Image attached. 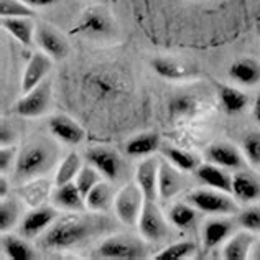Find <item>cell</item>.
Returning a JSON list of instances; mask_svg holds the SVG:
<instances>
[{
	"label": "cell",
	"mask_w": 260,
	"mask_h": 260,
	"mask_svg": "<svg viewBox=\"0 0 260 260\" xmlns=\"http://www.w3.org/2000/svg\"><path fill=\"white\" fill-rule=\"evenodd\" d=\"M37 43L42 48V51L46 53L53 59H63L68 54V42L59 31H56L53 26L42 23L37 26Z\"/></svg>",
	"instance_id": "11"
},
{
	"label": "cell",
	"mask_w": 260,
	"mask_h": 260,
	"mask_svg": "<svg viewBox=\"0 0 260 260\" xmlns=\"http://www.w3.org/2000/svg\"><path fill=\"white\" fill-rule=\"evenodd\" d=\"M255 239L252 236L250 231H241L232 234L224 244L222 257L225 260H245L250 257L252 245H254Z\"/></svg>",
	"instance_id": "18"
},
{
	"label": "cell",
	"mask_w": 260,
	"mask_h": 260,
	"mask_svg": "<svg viewBox=\"0 0 260 260\" xmlns=\"http://www.w3.org/2000/svg\"><path fill=\"white\" fill-rule=\"evenodd\" d=\"M4 252L13 260H31L35 258V252L26 244L23 239L15 236H4L2 237Z\"/></svg>",
	"instance_id": "29"
},
{
	"label": "cell",
	"mask_w": 260,
	"mask_h": 260,
	"mask_svg": "<svg viewBox=\"0 0 260 260\" xmlns=\"http://www.w3.org/2000/svg\"><path fill=\"white\" fill-rule=\"evenodd\" d=\"M252 260H260V241H255L254 245H252V250H250V257Z\"/></svg>",
	"instance_id": "43"
},
{
	"label": "cell",
	"mask_w": 260,
	"mask_h": 260,
	"mask_svg": "<svg viewBox=\"0 0 260 260\" xmlns=\"http://www.w3.org/2000/svg\"><path fill=\"white\" fill-rule=\"evenodd\" d=\"M48 124H50L51 134L68 145H78L84 139V130L68 115H54Z\"/></svg>",
	"instance_id": "16"
},
{
	"label": "cell",
	"mask_w": 260,
	"mask_h": 260,
	"mask_svg": "<svg viewBox=\"0 0 260 260\" xmlns=\"http://www.w3.org/2000/svg\"><path fill=\"white\" fill-rule=\"evenodd\" d=\"M242 153L252 167H260V132H249L244 137Z\"/></svg>",
	"instance_id": "35"
},
{
	"label": "cell",
	"mask_w": 260,
	"mask_h": 260,
	"mask_svg": "<svg viewBox=\"0 0 260 260\" xmlns=\"http://www.w3.org/2000/svg\"><path fill=\"white\" fill-rule=\"evenodd\" d=\"M74 31L89 38H104L112 31V22L104 10L92 7L83 13Z\"/></svg>",
	"instance_id": "8"
},
{
	"label": "cell",
	"mask_w": 260,
	"mask_h": 260,
	"mask_svg": "<svg viewBox=\"0 0 260 260\" xmlns=\"http://www.w3.org/2000/svg\"><path fill=\"white\" fill-rule=\"evenodd\" d=\"M152 66L158 76L165 79H186L196 74V68L184 61H178L173 58H155Z\"/></svg>",
	"instance_id": "20"
},
{
	"label": "cell",
	"mask_w": 260,
	"mask_h": 260,
	"mask_svg": "<svg viewBox=\"0 0 260 260\" xmlns=\"http://www.w3.org/2000/svg\"><path fill=\"white\" fill-rule=\"evenodd\" d=\"M232 194L237 201L254 203L260 200V180L247 172H237L232 176Z\"/></svg>",
	"instance_id": "17"
},
{
	"label": "cell",
	"mask_w": 260,
	"mask_h": 260,
	"mask_svg": "<svg viewBox=\"0 0 260 260\" xmlns=\"http://www.w3.org/2000/svg\"><path fill=\"white\" fill-rule=\"evenodd\" d=\"M54 203H56V206L66 211H81L86 206L84 196L81 194V191L74 181L58 186L56 193H54Z\"/></svg>",
	"instance_id": "25"
},
{
	"label": "cell",
	"mask_w": 260,
	"mask_h": 260,
	"mask_svg": "<svg viewBox=\"0 0 260 260\" xmlns=\"http://www.w3.org/2000/svg\"><path fill=\"white\" fill-rule=\"evenodd\" d=\"M219 98H221V104L225 112L229 114L242 112L249 104L247 95L232 86H219Z\"/></svg>",
	"instance_id": "27"
},
{
	"label": "cell",
	"mask_w": 260,
	"mask_h": 260,
	"mask_svg": "<svg viewBox=\"0 0 260 260\" xmlns=\"http://www.w3.org/2000/svg\"><path fill=\"white\" fill-rule=\"evenodd\" d=\"M86 201V208L89 211H94V213H101V211H106L111 203H114V196H112V189L107 183L99 181L95 186L89 191L87 196L84 198Z\"/></svg>",
	"instance_id": "26"
},
{
	"label": "cell",
	"mask_w": 260,
	"mask_h": 260,
	"mask_svg": "<svg viewBox=\"0 0 260 260\" xmlns=\"http://www.w3.org/2000/svg\"><path fill=\"white\" fill-rule=\"evenodd\" d=\"M94 229L92 222L79 213H70L64 216H58L50 228H48L40 245L46 250H64L73 245L86 241Z\"/></svg>",
	"instance_id": "1"
},
{
	"label": "cell",
	"mask_w": 260,
	"mask_h": 260,
	"mask_svg": "<svg viewBox=\"0 0 260 260\" xmlns=\"http://www.w3.org/2000/svg\"><path fill=\"white\" fill-rule=\"evenodd\" d=\"M196 221V208L193 204L178 203L170 209V222H172L176 229H189Z\"/></svg>",
	"instance_id": "30"
},
{
	"label": "cell",
	"mask_w": 260,
	"mask_h": 260,
	"mask_svg": "<svg viewBox=\"0 0 260 260\" xmlns=\"http://www.w3.org/2000/svg\"><path fill=\"white\" fill-rule=\"evenodd\" d=\"M13 160H15V150L12 147H2V150H0V172L5 173L10 168Z\"/></svg>",
	"instance_id": "41"
},
{
	"label": "cell",
	"mask_w": 260,
	"mask_h": 260,
	"mask_svg": "<svg viewBox=\"0 0 260 260\" xmlns=\"http://www.w3.org/2000/svg\"><path fill=\"white\" fill-rule=\"evenodd\" d=\"M196 252V245L189 241H181V242H175L168 247L163 249L160 254L155 255V260H180V258H186L189 255H193Z\"/></svg>",
	"instance_id": "34"
},
{
	"label": "cell",
	"mask_w": 260,
	"mask_h": 260,
	"mask_svg": "<svg viewBox=\"0 0 260 260\" xmlns=\"http://www.w3.org/2000/svg\"><path fill=\"white\" fill-rule=\"evenodd\" d=\"M183 186V180L173 163H167L160 160V172H158V196L161 200L173 198Z\"/></svg>",
	"instance_id": "21"
},
{
	"label": "cell",
	"mask_w": 260,
	"mask_h": 260,
	"mask_svg": "<svg viewBox=\"0 0 260 260\" xmlns=\"http://www.w3.org/2000/svg\"><path fill=\"white\" fill-rule=\"evenodd\" d=\"M254 114H255L257 122L260 124V94L257 95V99H255V104H254Z\"/></svg>",
	"instance_id": "44"
},
{
	"label": "cell",
	"mask_w": 260,
	"mask_h": 260,
	"mask_svg": "<svg viewBox=\"0 0 260 260\" xmlns=\"http://www.w3.org/2000/svg\"><path fill=\"white\" fill-rule=\"evenodd\" d=\"M51 193V183L45 178H31L22 188H20V196L22 200L31 208H38L48 200Z\"/></svg>",
	"instance_id": "24"
},
{
	"label": "cell",
	"mask_w": 260,
	"mask_h": 260,
	"mask_svg": "<svg viewBox=\"0 0 260 260\" xmlns=\"http://www.w3.org/2000/svg\"><path fill=\"white\" fill-rule=\"evenodd\" d=\"M51 102V83L43 81L28 91L17 104V114L22 117H40Z\"/></svg>",
	"instance_id": "7"
},
{
	"label": "cell",
	"mask_w": 260,
	"mask_h": 260,
	"mask_svg": "<svg viewBox=\"0 0 260 260\" xmlns=\"http://www.w3.org/2000/svg\"><path fill=\"white\" fill-rule=\"evenodd\" d=\"M229 76L242 86H255L260 83V63L250 58L237 59L229 68Z\"/></svg>",
	"instance_id": "23"
},
{
	"label": "cell",
	"mask_w": 260,
	"mask_h": 260,
	"mask_svg": "<svg viewBox=\"0 0 260 260\" xmlns=\"http://www.w3.org/2000/svg\"><path fill=\"white\" fill-rule=\"evenodd\" d=\"M160 145V139L156 134H143L132 139L127 143V153L132 156H143L153 153Z\"/></svg>",
	"instance_id": "31"
},
{
	"label": "cell",
	"mask_w": 260,
	"mask_h": 260,
	"mask_svg": "<svg viewBox=\"0 0 260 260\" xmlns=\"http://www.w3.org/2000/svg\"><path fill=\"white\" fill-rule=\"evenodd\" d=\"M81 168H83V165H81V156L78 153L71 152L63 161H61L56 176H54V184H56V186H63L66 183L74 181L78 173L81 172Z\"/></svg>",
	"instance_id": "28"
},
{
	"label": "cell",
	"mask_w": 260,
	"mask_h": 260,
	"mask_svg": "<svg viewBox=\"0 0 260 260\" xmlns=\"http://www.w3.org/2000/svg\"><path fill=\"white\" fill-rule=\"evenodd\" d=\"M86 81H89L92 91L99 95H109L115 91V81L109 74H91L89 78H86Z\"/></svg>",
	"instance_id": "39"
},
{
	"label": "cell",
	"mask_w": 260,
	"mask_h": 260,
	"mask_svg": "<svg viewBox=\"0 0 260 260\" xmlns=\"http://www.w3.org/2000/svg\"><path fill=\"white\" fill-rule=\"evenodd\" d=\"M196 175L208 186L232 194V176L225 172V168L214 163H204L196 168Z\"/></svg>",
	"instance_id": "19"
},
{
	"label": "cell",
	"mask_w": 260,
	"mask_h": 260,
	"mask_svg": "<svg viewBox=\"0 0 260 260\" xmlns=\"http://www.w3.org/2000/svg\"><path fill=\"white\" fill-rule=\"evenodd\" d=\"M165 155L170 160V163H173V165L178 170H181V172H193V170L200 167L198 156L193 155L191 152H186V150L168 147V148H165Z\"/></svg>",
	"instance_id": "32"
},
{
	"label": "cell",
	"mask_w": 260,
	"mask_h": 260,
	"mask_svg": "<svg viewBox=\"0 0 260 260\" xmlns=\"http://www.w3.org/2000/svg\"><path fill=\"white\" fill-rule=\"evenodd\" d=\"M26 5H30L31 9H37V7H46V5H53L56 0H22Z\"/></svg>",
	"instance_id": "42"
},
{
	"label": "cell",
	"mask_w": 260,
	"mask_h": 260,
	"mask_svg": "<svg viewBox=\"0 0 260 260\" xmlns=\"http://www.w3.org/2000/svg\"><path fill=\"white\" fill-rule=\"evenodd\" d=\"M98 252L104 258L137 260L145 255V247L132 236H112L99 245Z\"/></svg>",
	"instance_id": "5"
},
{
	"label": "cell",
	"mask_w": 260,
	"mask_h": 260,
	"mask_svg": "<svg viewBox=\"0 0 260 260\" xmlns=\"http://www.w3.org/2000/svg\"><path fill=\"white\" fill-rule=\"evenodd\" d=\"M2 26L5 31L25 46H30L33 43V38L37 35V26L33 23L31 17H9L2 18Z\"/></svg>",
	"instance_id": "22"
},
{
	"label": "cell",
	"mask_w": 260,
	"mask_h": 260,
	"mask_svg": "<svg viewBox=\"0 0 260 260\" xmlns=\"http://www.w3.org/2000/svg\"><path fill=\"white\" fill-rule=\"evenodd\" d=\"M51 59L46 53L38 51L35 54H31L30 61L26 63L25 73H23V79H22V91L26 94L31 91L33 87H37L40 83H43L45 76L51 70Z\"/></svg>",
	"instance_id": "13"
},
{
	"label": "cell",
	"mask_w": 260,
	"mask_h": 260,
	"mask_svg": "<svg viewBox=\"0 0 260 260\" xmlns=\"http://www.w3.org/2000/svg\"><path fill=\"white\" fill-rule=\"evenodd\" d=\"M143 203H145V196H143L140 186L137 181H130L117 191L112 204L115 214L122 222L125 225H135L139 222Z\"/></svg>",
	"instance_id": "4"
},
{
	"label": "cell",
	"mask_w": 260,
	"mask_h": 260,
	"mask_svg": "<svg viewBox=\"0 0 260 260\" xmlns=\"http://www.w3.org/2000/svg\"><path fill=\"white\" fill-rule=\"evenodd\" d=\"M101 176L102 175L98 172V170H95L92 165H89V167H83V168H81V172L78 173L74 183H76V186L79 188L81 194L86 198L89 191H91L95 186V184L101 181Z\"/></svg>",
	"instance_id": "37"
},
{
	"label": "cell",
	"mask_w": 260,
	"mask_h": 260,
	"mask_svg": "<svg viewBox=\"0 0 260 260\" xmlns=\"http://www.w3.org/2000/svg\"><path fill=\"white\" fill-rule=\"evenodd\" d=\"M53 165V153L50 147L42 142H31L18 153L15 160V175L18 180L28 181L43 175Z\"/></svg>",
	"instance_id": "2"
},
{
	"label": "cell",
	"mask_w": 260,
	"mask_h": 260,
	"mask_svg": "<svg viewBox=\"0 0 260 260\" xmlns=\"http://www.w3.org/2000/svg\"><path fill=\"white\" fill-rule=\"evenodd\" d=\"M198 102L189 98V95H181V98H176L172 106H170V112H172V117H184V115H189L196 111Z\"/></svg>",
	"instance_id": "40"
},
{
	"label": "cell",
	"mask_w": 260,
	"mask_h": 260,
	"mask_svg": "<svg viewBox=\"0 0 260 260\" xmlns=\"http://www.w3.org/2000/svg\"><path fill=\"white\" fill-rule=\"evenodd\" d=\"M0 13L2 18L9 17H33L35 9L26 5L22 0H0Z\"/></svg>",
	"instance_id": "36"
},
{
	"label": "cell",
	"mask_w": 260,
	"mask_h": 260,
	"mask_svg": "<svg viewBox=\"0 0 260 260\" xmlns=\"http://www.w3.org/2000/svg\"><path fill=\"white\" fill-rule=\"evenodd\" d=\"M234 229V222L224 217H214L204 222L203 228V245L204 250H211L229 239Z\"/></svg>",
	"instance_id": "15"
},
{
	"label": "cell",
	"mask_w": 260,
	"mask_h": 260,
	"mask_svg": "<svg viewBox=\"0 0 260 260\" xmlns=\"http://www.w3.org/2000/svg\"><path fill=\"white\" fill-rule=\"evenodd\" d=\"M56 217H58V211L51 206L33 208V211H30V213L22 219V222H20V234L25 239L37 237L40 234H43V232L56 221Z\"/></svg>",
	"instance_id": "9"
},
{
	"label": "cell",
	"mask_w": 260,
	"mask_h": 260,
	"mask_svg": "<svg viewBox=\"0 0 260 260\" xmlns=\"http://www.w3.org/2000/svg\"><path fill=\"white\" fill-rule=\"evenodd\" d=\"M158 172H160L158 158H147L137 167L135 181L140 186L145 200L155 201L156 196H158Z\"/></svg>",
	"instance_id": "12"
},
{
	"label": "cell",
	"mask_w": 260,
	"mask_h": 260,
	"mask_svg": "<svg viewBox=\"0 0 260 260\" xmlns=\"http://www.w3.org/2000/svg\"><path fill=\"white\" fill-rule=\"evenodd\" d=\"M2 198H7V181L4 176H2V180H0V200H2Z\"/></svg>",
	"instance_id": "45"
},
{
	"label": "cell",
	"mask_w": 260,
	"mask_h": 260,
	"mask_svg": "<svg viewBox=\"0 0 260 260\" xmlns=\"http://www.w3.org/2000/svg\"><path fill=\"white\" fill-rule=\"evenodd\" d=\"M208 158L211 163L222 167L225 170H237L244 165L242 153L228 142L213 143V145L208 148Z\"/></svg>",
	"instance_id": "14"
},
{
	"label": "cell",
	"mask_w": 260,
	"mask_h": 260,
	"mask_svg": "<svg viewBox=\"0 0 260 260\" xmlns=\"http://www.w3.org/2000/svg\"><path fill=\"white\" fill-rule=\"evenodd\" d=\"M20 217V206L12 198H2L0 204V229L2 232L10 231L13 225L18 222Z\"/></svg>",
	"instance_id": "33"
},
{
	"label": "cell",
	"mask_w": 260,
	"mask_h": 260,
	"mask_svg": "<svg viewBox=\"0 0 260 260\" xmlns=\"http://www.w3.org/2000/svg\"><path fill=\"white\" fill-rule=\"evenodd\" d=\"M86 158L89 161V165H92L107 180L114 181L119 178L122 161L120 156L114 150L107 147H94L91 150H87Z\"/></svg>",
	"instance_id": "10"
},
{
	"label": "cell",
	"mask_w": 260,
	"mask_h": 260,
	"mask_svg": "<svg viewBox=\"0 0 260 260\" xmlns=\"http://www.w3.org/2000/svg\"><path fill=\"white\" fill-rule=\"evenodd\" d=\"M137 228H139L140 236L145 241H161L168 234L165 217H163L161 211L155 204V201L150 200H145V203H143Z\"/></svg>",
	"instance_id": "6"
},
{
	"label": "cell",
	"mask_w": 260,
	"mask_h": 260,
	"mask_svg": "<svg viewBox=\"0 0 260 260\" xmlns=\"http://www.w3.org/2000/svg\"><path fill=\"white\" fill-rule=\"evenodd\" d=\"M237 221L245 231L260 232V204H254V206H249L247 209L241 211Z\"/></svg>",
	"instance_id": "38"
},
{
	"label": "cell",
	"mask_w": 260,
	"mask_h": 260,
	"mask_svg": "<svg viewBox=\"0 0 260 260\" xmlns=\"http://www.w3.org/2000/svg\"><path fill=\"white\" fill-rule=\"evenodd\" d=\"M189 204L201 211V213L228 216L237 213V203L232 200L231 193H224L221 189H196L186 196Z\"/></svg>",
	"instance_id": "3"
}]
</instances>
